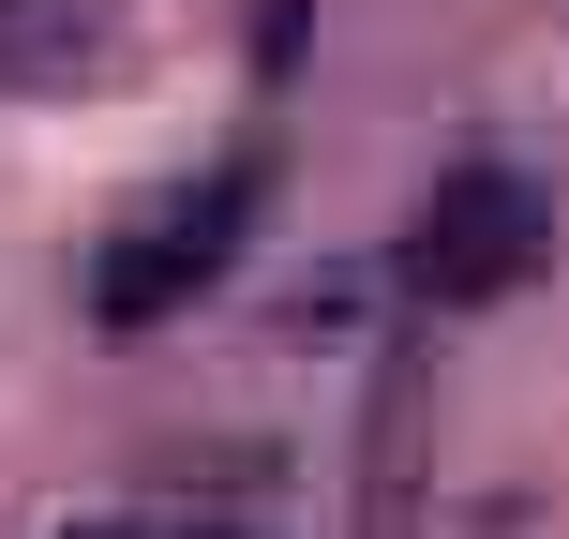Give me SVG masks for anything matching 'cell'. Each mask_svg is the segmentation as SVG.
Masks as SVG:
<instances>
[{"label": "cell", "mask_w": 569, "mask_h": 539, "mask_svg": "<svg viewBox=\"0 0 569 539\" xmlns=\"http://www.w3.org/2000/svg\"><path fill=\"white\" fill-rule=\"evenodd\" d=\"M256 196H270V150H226V166H196V180H166V196L136 210V226L106 240V270H90V315L106 330H166L180 300H196L210 270L256 240Z\"/></svg>", "instance_id": "obj_1"}, {"label": "cell", "mask_w": 569, "mask_h": 539, "mask_svg": "<svg viewBox=\"0 0 569 539\" xmlns=\"http://www.w3.org/2000/svg\"><path fill=\"white\" fill-rule=\"evenodd\" d=\"M106 539H136V525H106Z\"/></svg>", "instance_id": "obj_3"}, {"label": "cell", "mask_w": 569, "mask_h": 539, "mask_svg": "<svg viewBox=\"0 0 569 539\" xmlns=\"http://www.w3.org/2000/svg\"><path fill=\"white\" fill-rule=\"evenodd\" d=\"M525 256H540V196H525L510 166H465V180H435L420 196V226H405V285H420L435 315H480V300H510Z\"/></svg>", "instance_id": "obj_2"}]
</instances>
